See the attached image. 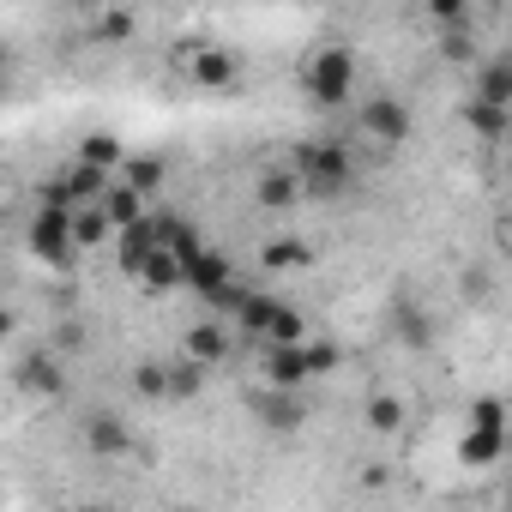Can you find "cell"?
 Masks as SVG:
<instances>
[{
  "label": "cell",
  "mask_w": 512,
  "mask_h": 512,
  "mask_svg": "<svg viewBox=\"0 0 512 512\" xmlns=\"http://www.w3.org/2000/svg\"><path fill=\"white\" fill-rule=\"evenodd\" d=\"M290 175H296V187L308 199H344L350 181H356V163H350L344 139H308V145H296V169Z\"/></svg>",
  "instance_id": "6da1fadb"
},
{
  "label": "cell",
  "mask_w": 512,
  "mask_h": 512,
  "mask_svg": "<svg viewBox=\"0 0 512 512\" xmlns=\"http://www.w3.org/2000/svg\"><path fill=\"white\" fill-rule=\"evenodd\" d=\"M308 91H314L320 109H344L356 97V61H350V49H320L308 61Z\"/></svg>",
  "instance_id": "7a4b0ae2"
},
{
  "label": "cell",
  "mask_w": 512,
  "mask_h": 512,
  "mask_svg": "<svg viewBox=\"0 0 512 512\" xmlns=\"http://www.w3.org/2000/svg\"><path fill=\"white\" fill-rule=\"evenodd\" d=\"M356 121H362V133H368L374 145H386V151H392V145H404V139H410V127H416V115H410L392 91H368V97L356 103Z\"/></svg>",
  "instance_id": "3957f363"
},
{
  "label": "cell",
  "mask_w": 512,
  "mask_h": 512,
  "mask_svg": "<svg viewBox=\"0 0 512 512\" xmlns=\"http://www.w3.org/2000/svg\"><path fill=\"white\" fill-rule=\"evenodd\" d=\"M31 253L49 260V266H67L73 260V211L37 205V217H31Z\"/></svg>",
  "instance_id": "277c9868"
},
{
  "label": "cell",
  "mask_w": 512,
  "mask_h": 512,
  "mask_svg": "<svg viewBox=\"0 0 512 512\" xmlns=\"http://www.w3.org/2000/svg\"><path fill=\"white\" fill-rule=\"evenodd\" d=\"M302 344H308V338H302ZM302 344H266V350H260L266 386H278V392H302V386H308V356H302Z\"/></svg>",
  "instance_id": "5b68a950"
},
{
  "label": "cell",
  "mask_w": 512,
  "mask_h": 512,
  "mask_svg": "<svg viewBox=\"0 0 512 512\" xmlns=\"http://www.w3.org/2000/svg\"><path fill=\"white\" fill-rule=\"evenodd\" d=\"M253 410H260V422H266L272 434H296V428L308 422V398H302V392H278V386H266L260 398H253Z\"/></svg>",
  "instance_id": "8992f818"
},
{
  "label": "cell",
  "mask_w": 512,
  "mask_h": 512,
  "mask_svg": "<svg viewBox=\"0 0 512 512\" xmlns=\"http://www.w3.org/2000/svg\"><path fill=\"white\" fill-rule=\"evenodd\" d=\"M157 253V235H151V217H139L133 229H115V266L127 272V278H139L145 272V260Z\"/></svg>",
  "instance_id": "52a82bcc"
},
{
  "label": "cell",
  "mask_w": 512,
  "mask_h": 512,
  "mask_svg": "<svg viewBox=\"0 0 512 512\" xmlns=\"http://www.w3.org/2000/svg\"><path fill=\"white\" fill-rule=\"evenodd\" d=\"M193 85H205V91H223V85H235L241 79V61L229 55V49H193Z\"/></svg>",
  "instance_id": "ba28073f"
},
{
  "label": "cell",
  "mask_w": 512,
  "mask_h": 512,
  "mask_svg": "<svg viewBox=\"0 0 512 512\" xmlns=\"http://www.w3.org/2000/svg\"><path fill=\"white\" fill-rule=\"evenodd\" d=\"M470 103H482V109H506V115H512V61H506V55L482 61V79H476V97H470Z\"/></svg>",
  "instance_id": "9c48e42d"
},
{
  "label": "cell",
  "mask_w": 512,
  "mask_h": 512,
  "mask_svg": "<svg viewBox=\"0 0 512 512\" xmlns=\"http://www.w3.org/2000/svg\"><path fill=\"white\" fill-rule=\"evenodd\" d=\"M151 235H157V247H163V253H175L181 266H187L193 253L205 247V235H199V229H193L187 217H151Z\"/></svg>",
  "instance_id": "30bf717a"
},
{
  "label": "cell",
  "mask_w": 512,
  "mask_h": 512,
  "mask_svg": "<svg viewBox=\"0 0 512 512\" xmlns=\"http://www.w3.org/2000/svg\"><path fill=\"white\" fill-rule=\"evenodd\" d=\"M223 356H229V326H223V320H199V326L187 332V362L217 368Z\"/></svg>",
  "instance_id": "8fae6325"
},
{
  "label": "cell",
  "mask_w": 512,
  "mask_h": 512,
  "mask_svg": "<svg viewBox=\"0 0 512 512\" xmlns=\"http://www.w3.org/2000/svg\"><path fill=\"white\" fill-rule=\"evenodd\" d=\"M79 163H85V169H103V175H115V169L127 163V145H121L115 133H85V139H79Z\"/></svg>",
  "instance_id": "7c38bea8"
},
{
  "label": "cell",
  "mask_w": 512,
  "mask_h": 512,
  "mask_svg": "<svg viewBox=\"0 0 512 512\" xmlns=\"http://www.w3.org/2000/svg\"><path fill=\"white\" fill-rule=\"evenodd\" d=\"M97 211L109 217V229H133V223L145 217V199H139L133 187H121V181H109V193L97 199Z\"/></svg>",
  "instance_id": "4fadbf2b"
},
{
  "label": "cell",
  "mask_w": 512,
  "mask_h": 512,
  "mask_svg": "<svg viewBox=\"0 0 512 512\" xmlns=\"http://www.w3.org/2000/svg\"><path fill=\"white\" fill-rule=\"evenodd\" d=\"M85 446L103 452V458H121V452H127V422H121V416H91V422H85Z\"/></svg>",
  "instance_id": "5bb4252c"
},
{
  "label": "cell",
  "mask_w": 512,
  "mask_h": 512,
  "mask_svg": "<svg viewBox=\"0 0 512 512\" xmlns=\"http://www.w3.org/2000/svg\"><path fill=\"white\" fill-rule=\"evenodd\" d=\"M139 284L151 290V296H169V290H181V260H175V253H151V260H145V272H139Z\"/></svg>",
  "instance_id": "9a60e30c"
},
{
  "label": "cell",
  "mask_w": 512,
  "mask_h": 512,
  "mask_svg": "<svg viewBox=\"0 0 512 512\" xmlns=\"http://www.w3.org/2000/svg\"><path fill=\"white\" fill-rule=\"evenodd\" d=\"M115 229H109V217L97 211V205H79L73 211V253H85V247H103Z\"/></svg>",
  "instance_id": "2e32d148"
},
{
  "label": "cell",
  "mask_w": 512,
  "mask_h": 512,
  "mask_svg": "<svg viewBox=\"0 0 512 512\" xmlns=\"http://www.w3.org/2000/svg\"><path fill=\"white\" fill-rule=\"evenodd\" d=\"M500 452H506V434H482V428H464V440H458V458L464 464H500Z\"/></svg>",
  "instance_id": "e0dca14e"
},
{
  "label": "cell",
  "mask_w": 512,
  "mask_h": 512,
  "mask_svg": "<svg viewBox=\"0 0 512 512\" xmlns=\"http://www.w3.org/2000/svg\"><path fill=\"white\" fill-rule=\"evenodd\" d=\"M121 187H133L139 199H151V193L163 187V163H157V157H127V163H121Z\"/></svg>",
  "instance_id": "ac0fdd59"
},
{
  "label": "cell",
  "mask_w": 512,
  "mask_h": 512,
  "mask_svg": "<svg viewBox=\"0 0 512 512\" xmlns=\"http://www.w3.org/2000/svg\"><path fill=\"white\" fill-rule=\"evenodd\" d=\"M296 199H302V187H296V175H290V169H266V175H260V205L290 211Z\"/></svg>",
  "instance_id": "d6986e66"
},
{
  "label": "cell",
  "mask_w": 512,
  "mask_h": 512,
  "mask_svg": "<svg viewBox=\"0 0 512 512\" xmlns=\"http://www.w3.org/2000/svg\"><path fill=\"white\" fill-rule=\"evenodd\" d=\"M199 386H205V368L199 362H169L163 368V398H199Z\"/></svg>",
  "instance_id": "ffe728a7"
},
{
  "label": "cell",
  "mask_w": 512,
  "mask_h": 512,
  "mask_svg": "<svg viewBox=\"0 0 512 512\" xmlns=\"http://www.w3.org/2000/svg\"><path fill=\"white\" fill-rule=\"evenodd\" d=\"M19 380H25L31 392H43V398H55V392H61V362H55V356H31Z\"/></svg>",
  "instance_id": "44dd1931"
},
{
  "label": "cell",
  "mask_w": 512,
  "mask_h": 512,
  "mask_svg": "<svg viewBox=\"0 0 512 512\" xmlns=\"http://www.w3.org/2000/svg\"><path fill=\"white\" fill-rule=\"evenodd\" d=\"M362 422H368L374 434H398V428H404V404L380 392V398H368V410H362Z\"/></svg>",
  "instance_id": "7402d4cb"
},
{
  "label": "cell",
  "mask_w": 512,
  "mask_h": 512,
  "mask_svg": "<svg viewBox=\"0 0 512 512\" xmlns=\"http://www.w3.org/2000/svg\"><path fill=\"white\" fill-rule=\"evenodd\" d=\"M266 266H272V272H296V266H308V247H302L296 235H284V241L266 247Z\"/></svg>",
  "instance_id": "603a6c76"
},
{
  "label": "cell",
  "mask_w": 512,
  "mask_h": 512,
  "mask_svg": "<svg viewBox=\"0 0 512 512\" xmlns=\"http://www.w3.org/2000/svg\"><path fill=\"white\" fill-rule=\"evenodd\" d=\"M464 121H470L482 139H500V133H506V109H482V103H464Z\"/></svg>",
  "instance_id": "cb8c5ba5"
},
{
  "label": "cell",
  "mask_w": 512,
  "mask_h": 512,
  "mask_svg": "<svg viewBox=\"0 0 512 512\" xmlns=\"http://www.w3.org/2000/svg\"><path fill=\"white\" fill-rule=\"evenodd\" d=\"M302 356H308V380H320V374H332V368H338V350H332L326 338H308V344H302Z\"/></svg>",
  "instance_id": "d4e9b609"
},
{
  "label": "cell",
  "mask_w": 512,
  "mask_h": 512,
  "mask_svg": "<svg viewBox=\"0 0 512 512\" xmlns=\"http://www.w3.org/2000/svg\"><path fill=\"white\" fill-rule=\"evenodd\" d=\"M440 55L470 67V61H476V37H470V31H446V37H440Z\"/></svg>",
  "instance_id": "484cf974"
},
{
  "label": "cell",
  "mask_w": 512,
  "mask_h": 512,
  "mask_svg": "<svg viewBox=\"0 0 512 512\" xmlns=\"http://www.w3.org/2000/svg\"><path fill=\"white\" fill-rule=\"evenodd\" d=\"M133 386H139V398H163V368H157V362L133 368Z\"/></svg>",
  "instance_id": "4316f807"
},
{
  "label": "cell",
  "mask_w": 512,
  "mask_h": 512,
  "mask_svg": "<svg viewBox=\"0 0 512 512\" xmlns=\"http://www.w3.org/2000/svg\"><path fill=\"white\" fill-rule=\"evenodd\" d=\"M97 31H103L109 43H121V37H133V13H103V19H97Z\"/></svg>",
  "instance_id": "83f0119b"
},
{
  "label": "cell",
  "mask_w": 512,
  "mask_h": 512,
  "mask_svg": "<svg viewBox=\"0 0 512 512\" xmlns=\"http://www.w3.org/2000/svg\"><path fill=\"white\" fill-rule=\"evenodd\" d=\"M0 338H13V314L7 308H0Z\"/></svg>",
  "instance_id": "f1b7e54d"
},
{
  "label": "cell",
  "mask_w": 512,
  "mask_h": 512,
  "mask_svg": "<svg viewBox=\"0 0 512 512\" xmlns=\"http://www.w3.org/2000/svg\"><path fill=\"white\" fill-rule=\"evenodd\" d=\"M0 73H7V49H0Z\"/></svg>",
  "instance_id": "f546056e"
}]
</instances>
